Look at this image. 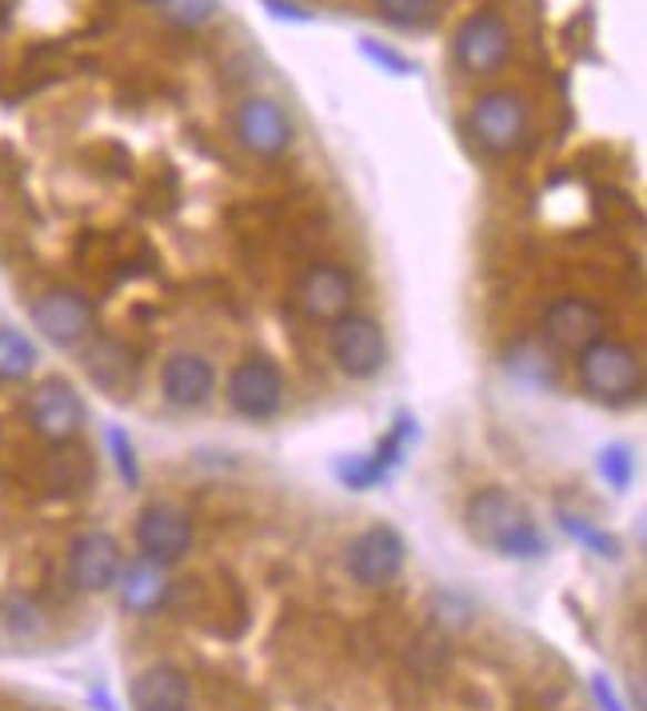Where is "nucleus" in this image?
<instances>
[{
  "instance_id": "f257e3e1",
  "label": "nucleus",
  "mask_w": 647,
  "mask_h": 711,
  "mask_svg": "<svg viewBox=\"0 0 647 711\" xmlns=\"http://www.w3.org/2000/svg\"><path fill=\"white\" fill-rule=\"evenodd\" d=\"M464 524H468L472 540L508 560H536L548 551V540L528 516V508L504 488H479L476 496H468Z\"/></svg>"
},
{
  "instance_id": "f03ea898",
  "label": "nucleus",
  "mask_w": 647,
  "mask_h": 711,
  "mask_svg": "<svg viewBox=\"0 0 647 711\" xmlns=\"http://www.w3.org/2000/svg\"><path fill=\"white\" fill-rule=\"evenodd\" d=\"M576 360L588 396H596L604 404H631L639 396V388H644V364H639V352L628 348V344L599 336L596 344L579 352Z\"/></svg>"
},
{
  "instance_id": "7ed1b4c3",
  "label": "nucleus",
  "mask_w": 647,
  "mask_h": 711,
  "mask_svg": "<svg viewBox=\"0 0 647 711\" xmlns=\"http://www.w3.org/2000/svg\"><path fill=\"white\" fill-rule=\"evenodd\" d=\"M472 141L492 156H508L528 141V104L519 92H484L468 112Z\"/></svg>"
},
{
  "instance_id": "20e7f679",
  "label": "nucleus",
  "mask_w": 647,
  "mask_h": 711,
  "mask_svg": "<svg viewBox=\"0 0 647 711\" xmlns=\"http://www.w3.org/2000/svg\"><path fill=\"white\" fill-rule=\"evenodd\" d=\"M332 360L352 380H372L388 364V336L372 316L348 312L332 324Z\"/></svg>"
},
{
  "instance_id": "39448f33",
  "label": "nucleus",
  "mask_w": 647,
  "mask_h": 711,
  "mask_svg": "<svg viewBox=\"0 0 647 711\" xmlns=\"http://www.w3.org/2000/svg\"><path fill=\"white\" fill-rule=\"evenodd\" d=\"M132 536H137L140 560L156 563V568H172L192 548V516L184 508H176V504H149L137 516Z\"/></svg>"
},
{
  "instance_id": "423d86ee",
  "label": "nucleus",
  "mask_w": 647,
  "mask_h": 711,
  "mask_svg": "<svg viewBox=\"0 0 647 711\" xmlns=\"http://www.w3.org/2000/svg\"><path fill=\"white\" fill-rule=\"evenodd\" d=\"M229 408L244 420H272L284 408V372L269 360V356H252V360L236 364L229 376Z\"/></svg>"
},
{
  "instance_id": "0eeeda50",
  "label": "nucleus",
  "mask_w": 647,
  "mask_h": 711,
  "mask_svg": "<svg viewBox=\"0 0 647 711\" xmlns=\"http://www.w3.org/2000/svg\"><path fill=\"white\" fill-rule=\"evenodd\" d=\"M452 52H456V64L464 72H472V77H492V72L504 69V64H508V57H512L508 21H504V17H496V12H488V9L472 12L468 21L459 24Z\"/></svg>"
},
{
  "instance_id": "6e6552de",
  "label": "nucleus",
  "mask_w": 647,
  "mask_h": 711,
  "mask_svg": "<svg viewBox=\"0 0 647 711\" xmlns=\"http://www.w3.org/2000/svg\"><path fill=\"white\" fill-rule=\"evenodd\" d=\"M404 556H408L404 536L396 528H388V524H376V528L360 531L356 540L348 544L344 563H348V576L360 588H388L404 571Z\"/></svg>"
},
{
  "instance_id": "1a4fd4ad",
  "label": "nucleus",
  "mask_w": 647,
  "mask_h": 711,
  "mask_svg": "<svg viewBox=\"0 0 647 711\" xmlns=\"http://www.w3.org/2000/svg\"><path fill=\"white\" fill-rule=\"evenodd\" d=\"M296 301L300 312L309 321L320 324H336L340 316H348L352 301H356V284H352V272L340 268V264H312L296 284Z\"/></svg>"
},
{
  "instance_id": "9d476101",
  "label": "nucleus",
  "mask_w": 647,
  "mask_h": 711,
  "mask_svg": "<svg viewBox=\"0 0 647 711\" xmlns=\"http://www.w3.org/2000/svg\"><path fill=\"white\" fill-rule=\"evenodd\" d=\"M32 324H37L52 344L60 348H77L92 336V324H97V312L92 304L72 288H52L44 292L37 304H32Z\"/></svg>"
},
{
  "instance_id": "9b49d317",
  "label": "nucleus",
  "mask_w": 647,
  "mask_h": 711,
  "mask_svg": "<svg viewBox=\"0 0 647 711\" xmlns=\"http://www.w3.org/2000/svg\"><path fill=\"white\" fill-rule=\"evenodd\" d=\"M29 424L52 444H69L84 428V400L69 380H44L29 396Z\"/></svg>"
},
{
  "instance_id": "f8f14e48",
  "label": "nucleus",
  "mask_w": 647,
  "mask_h": 711,
  "mask_svg": "<svg viewBox=\"0 0 647 711\" xmlns=\"http://www.w3.org/2000/svg\"><path fill=\"white\" fill-rule=\"evenodd\" d=\"M236 136L249 152L272 161V156H284L292 149L296 129H292V116L276 101L252 97V101H244L236 109Z\"/></svg>"
},
{
  "instance_id": "ddd939ff",
  "label": "nucleus",
  "mask_w": 647,
  "mask_h": 711,
  "mask_svg": "<svg viewBox=\"0 0 647 711\" xmlns=\"http://www.w3.org/2000/svg\"><path fill=\"white\" fill-rule=\"evenodd\" d=\"M120 568H124V556H120V544L112 540L109 531H84L77 536L69 548V580L80 591H109L117 588Z\"/></svg>"
},
{
  "instance_id": "4468645a",
  "label": "nucleus",
  "mask_w": 647,
  "mask_h": 711,
  "mask_svg": "<svg viewBox=\"0 0 647 711\" xmlns=\"http://www.w3.org/2000/svg\"><path fill=\"white\" fill-rule=\"evenodd\" d=\"M599 336H604V312L592 301H584V296H564V301L548 304V312H544V341L552 348L579 356Z\"/></svg>"
},
{
  "instance_id": "2eb2a0df",
  "label": "nucleus",
  "mask_w": 647,
  "mask_h": 711,
  "mask_svg": "<svg viewBox=\"0 0 647 711\" xmlns=\"http://www.w3.org/2000/svg\"><path fill=\"white\" fill-rule=\"evenodd\" d=\"M160 388L172 408H200L216 388V368L200 352H176L160 368Z\"/></svg>"
},
{
  "instance_id": "dca6fc26",
  "label": "nucleus",
  "mask_w": 647,
  "mask_h": 711,
  "mask_svg": "<svg viewBox=\"0 0 647 711\" xmlns=\"http://www.w3.org/2000/svg\"><path fill=\"white\" fill-rule=\"evenodd\" d=\"M129 703L132 711H189L192 683L172 663H152L129 683Z\"/></svg>"
},
{
  "instance_id": "f3484780",
  "label": "nucleus",
  "mask_w": 647,
  "mask_h": 711,
  "mask_svg": "<svg viewBox=\"0 0 647 711\" xmlns=\"http://www.w3.org/2000/svg\"><path fill=\"white\" fill-rule=\"evenodd\" d=\"M120 600L124 608L137 611V616H149L160 603L169 600V580H164V568L149 560H137L132 568H120Z\"/></svg>"
},
{
  "instance_id": "a211bd4d",
  "label": "nucleus",
  "mask_w": 647,
  "mask_h": 711,
  "mask_svg": "<svg viewBox=\"0 0 647 711\" xmlns=\"http://www.w3.org/2000/svg\"><path fill=\"white\" fill-rule=\"evenodd\" d=\"M84 368H89V376L100 384L104 392H112V396H120V392H129L132 380H137V368H132L129 352L117 348V344H97V348L84 356Z\"/></svg>"
},
{
  "instance_id": "6ab92c4d",
  "label": "nucleus",
  "mask_w": 647,
  "mask_h": 711,
  "mask_svg": "<svg viewBox=\"0 0 647 711\" xmlns=\"http://www.w3.org/2000/svg\"><path fill=\"white\" fill-rule=\"evenodd\" d=\"M37 368V344L17 328H0V380H24Z\"/></svg>"
},
{
  "instance_id": "aec40b11",
  "label": "nucleus",
  "mask_w": 647,
  "mask_h": 711,
  "mask_svg": "<svg viewBox=\"0 0 647 711\" xmlns=\"http://www.w3.org/2000/svg\"><path fill=\"white\" fill-rule=\"evenodd\" d=\"M376 9L396 29H424L444 12V0H376Z\"/></svg>"
},
{
  "instance_id": "412c9836",
  "label": "nucleus",
  "mask_w": 647,
  "mask_h": 711,
  "mask_svg": "<svg viewBox=\"0 0 647 711\" xmlns=\"http://www.w3.org/2000/svg\"><path fill=\"white\" fill-rule=\"evenodd\" d=\"M336 471H340V480L348 484L352 491H364V488H376V484L388 480L392 468L380 460L376 451H372V456H352V460H340Z\"/></svg>"
},
{
  "instance_id": "4be33fe9",
  "label": "nucleus",
  "mask_w": 647,
  "mask_h": 711,
  "mask_svg": "<svg viewBox=\"0 0 647 711\" xmlns=\"http://www.w3.org/2000/svg\"><path fill=\"white\" fill-rule=\"evenodd\" d=\"M596 471L604 476V484H611L616 491H624L636 476V460H631V448L624 444H608V448L596 456Z\"/></svg>"
},
{
  "instance_id": "5701e85b",
  "label": "nucleus",
  "mask_w": 647,
  "mask_h": 711,
  "mask_svg": "<svg viewBox=\"0 0 647 711\" xmlns=\"http://www.w3.org/2000/svg\"><path fill=\"white\" fill-rule=\"evenodd\" d=\"M559 524H564V531H568L572 540H579L588 551H596V556H608V560H616V556H619V540H616V536L592 528L588 520H579V516L564 511V516H559Z\"/></svg>"
},
{
  "instance_id": "b1692460",
  "label": "nucleus",
  "mask_w": 647,
  "mask_h": 711,
  "mask_svg": "<svg viewBox=\"0 0 647 711\" xmlns=\"http://www.w3.org/2000/svg\"><path fill=\"white\" fill-rule=\"evenodd\" d=\"M109 448H112V464H117L120 480L129 488H140V460H137V448H132L129 431L124 428H109Z\"/></svg>"
},
{
  "instance_id": "393cba45",
  "label": "nucleus",
  "mask_w": 647,
  "mask_h": 711,
  "mask_svg": "<svg viewBox=\"0 0 647 711\" xmlns=\"http://www.w3.org/2000/svg\"><path fill=\"white\" fill-rule=\"evenodd\" d=\"M160 9L169 12L180 29H200L204 21H212V17H216L220 0H164Z\"/></svg>"
},
{
  "instance_id": "a878e982",
  "label": "nucleus",
  "mask_w": 647,
  "mask_h": 711,
  "mask_svg": "<svg viewBox=\"0 0 647 711\" xmlns=\"http://www.w3.org/2000/svg\"><path fill=\"white\" fill-rule=\"evenodd\" d=\"M360 52H364V57H368L376 69L392 72V77H412V72H416V64H412L404 52H396V49H388V44L372 41V37H360Z\"/></svg>"
},
{
  "instance_id": "bb28decb",
  "label": "nucleus",
  "mask_w": 647,
  "mask_h": 711,
  "mask_svg": "<svg viewBox=\"0 0 647 711\" xmlns=\"http://www.w3.org/2000/svg\"><path fill=\"white\" fill-rule=\"evenodd\" d=\"M592 691H596V700H599V708H604V711H624V703H619L616 688H611V680L604 676V671H596V676H592Z\"/></svg>"
},
{
  "instance_id": "cd10ccee",
  "label": "nucleus",
  "mask_w": 647,
  "mask_h": 711,
  "mask_svg": "<svg viewBox=\"0 0 647 711\" xmlns=\"http://www.w3.org/2000/svg\"><path fill=\"white\" fill-rule=\"evenodd\" d=\"M264 4H269V12H272V17H280V21H292V24L312 21V12L309 9H296L292 0H264Z\"/></svg>"
},
{
  "instance_id": "c85d7f7f",
  "label": "nucleus",
  "mask_w": 647,
  "mask_h": 711,
  "mask_svg": "<svg viewBox=\"0 0 647 711\" xmlns=\"http://www.w3.org/2000/svg\"><path fill=\"white\" fill-rule=\"evenodd\" d=\"M140 4H164V0H140Z\"/></svg>"
}]
</instances>
